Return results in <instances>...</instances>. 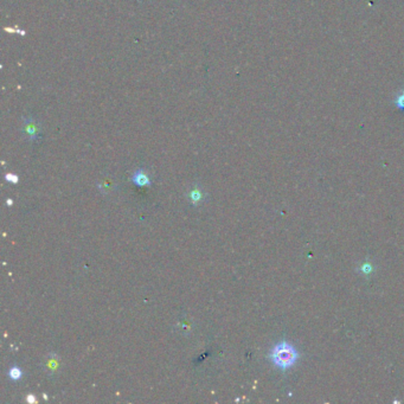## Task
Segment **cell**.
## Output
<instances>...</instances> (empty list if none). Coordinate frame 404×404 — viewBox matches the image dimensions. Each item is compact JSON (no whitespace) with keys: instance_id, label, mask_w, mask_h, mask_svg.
I'll use <instances>...</instances> for the list:
<instances>
[{"instance_id":"cell-1","label":"cell","mask_w":404,"mask_h":404,"mask_svg":"<svg viewBox=\"0 0 404 404\" xmlns=\"http://www.w3.org/2000/svg\"><path fill=\"white\" fill-rule=\"evenodd\" d=\"M270 359L281 370H287L293 367L295 361L298 360V353L290 344L281 343L271 350Z\"/></svg>"},{"instance_id":"cell-2","label":"cell","mask_w":404,"mask_h":404,"mask_svg":"<svg viewBox=\"0 0 404 404\" xmlns=\"http://www.w3.org/2000/svg\"><path fill=\"white\" fill-rule=\"evenodd\" d=\"M132 182L137 184L138 186H149L151 185V180H149L148 176L146 175L144 170H138L132 177Z\"/></svg>"},{"instance_id":"cell-3","label":"cell","mask_w":404,"mask_h":404,"mask_svg":"<svg viewBox=\"0 0 404 404\" xmlns=\"http://www.w3.org/2000/svg\"><path fill=\"white\" fill-rule=\"evenodd\" d=\"M25 127H26V131L27 133L31 138H34L36 137V133H37V127H36V124L33 123L32 119H29V120H25Z\"/></svg>"},{"instance_id":"cell-4","label":"cell","mask_w":404,"mask_h":404,"mask_svg":"<svg viewBox=\"0 0 404 404\" xmlns=\"http://www.w3.org/2000/svg\"><path fill=\"white\" fill-rule=\"evenodd\" d=\"M22 375H23L22 370H20V369L17 368V367H12L11 369H10V371H9L10 378L13 379V381H18V379L22 378Z\"/></svg>"},{"instance_id":"cell-5","label":"cell","mask_w":404,"mask_h":404,"mask_svg":"<svg viewBox=\"0 0 404 404\" xmlns=\"http://www.w3.org/2000/svg\"><path fill=\"white\" fill-rule=\"evenodd\" d=\"M396 104V107L400 110H404V90H400V92L397 94L395 101H393Z\"/></svg>"},{"instance_id":"cell-6","label":"cell","mask_w":404,"mask_h":404,"mask_svg":"<svg viewBox=\"0 0 404 404\" xmlns=\"http://www.w3.org/2000/svg\"><path fill=\"white\" fill-rule=\"evenodd\" d=\"M190 199L193 201V203H198L201 199V193L198 189H194L190 192Z\"/></svg>"},{"instance_id":"cell-7","label":"cell","mask_w":404,"mask_h":404,"mask_svg":"<svg viewBox=\"0 0 404 404\" xmlns=\"http://www.w3.org/2000/svg\"><path fill=\"white\" fill-rule=\"evenodd\" d=\"M6 180H9V182H11V183H13V184H16V183H18L19 182V178H18V176L17 175H13V173H9V175H6Z\"/></svg>"},{"instance_id":"cell-8","label":"cell","mask_w":404,"mask_h":404,"mask_svg":"<svg viewBox=\"0 0 404 404\" xmlns=\"http://www.w3.org/2000/svg\"><path fill=\"white\" fill-rule=\"evenodd\" d=\"M26 399H27V402H29V403H34V402H36V398H34V396H33V395H29V396H27V398H26Z\"/></svg>"}]
</instances>
